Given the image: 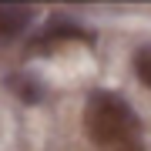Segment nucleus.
<instances>
[{"mask_svg": "<svg viewBox=\"0 0 151 151\" xmlns=\"http://www.w3.org/2000/svg\"><path fill=\"white\" fill-rule=\"evenodd\" d=\"M67 37H74V40H91V30H87V27H81V24H74L70 17H57V20H50L47 27L40 30L37 44H50V40H67Z\"/></svg>", "mask_w": 151, "mask_h": 151, "instance_id": "obj_3", "label": "nucleus"}, {"mask_svg": "<svg viewBox=\"0 0 151 151\" xmlns=\"http://www.w3.org/2000/svg\"><path fill=\"white\" fill-rule=\"evenodd\" d=\"M34 24V10L24 4H0V44L20 40Z\"/></svg>", "mask_w": 151, "mask_h": 151, "instance_id": "obj_2", "label": "nucleus"}, {"mask_svg": "<svg viewBox=\"0 0 151 151\" xmlns=\"http://www.w3.org/2000/svg\"><path fill=\"white\" fill-rule=\"evenodd\" d=\"M131 64H134V77L151 91V44H145V47H138V50H134Z\"/></svg>", "mask_w": 151, "mask_h": 151, "instance_id": "obj_4", "label": "nucleus"}, {"mask_svg": "<svg viewBox=\"0 0 151 151\" xmlns=\"http://www.w3.org/2000/svg\"><path fill=\"white\" fill-rule=\"evenodd\" d=\"M10 84H14V87H20V97H24V101H40V97H37V94H40V87L34 84V81H24V84H20V81H10Z\"/></svg>", "mask_w": 151, "mask_h": 151, "instance_id": "obj_5", "label": "nucleus"}, {"mask_svg": "<svg viewBox=\"0 0 151 151\" xmlns=\"http://www.w3.org/2000/svg\"><path fill=\"white\" fill-rule=\"evenodd\" d=\"M84 131L104 151H145L141 148V118L121 94L94 91L87 97Z\"/></svg>", "mask_w": 151, "mask_h": 151, "instance_id": "obj_1", "label": "nucleus"}]
</instances>
